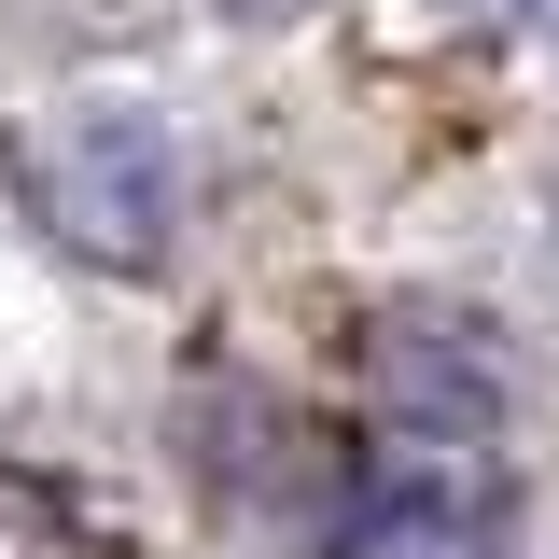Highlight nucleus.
<instances>
[{
    "label": "nucleus",
    "instance_id": "7ed1b4c3",
    "mask_svg": "<svg viewBox=\"0 0 559 559\" xmlns=\"http://www.w3.org/2000/svg\"><path fill=\"white\" fill-rule=\"evenodd\" d=\"M518 14H532V0H518Z\"/></svg>",
    "mask_w": 559,
    "mask_h": 559
},
{
    "label": "nucleus",
    "instance_id": "f257e3e1",
    "mask_svg": "<svg viewBox=\"0 0 559 559\" xmlns=\"http://www.w3.org/2000/svg\"><path fill=\"white\" fill-rule=\"evenodd\" d=\"M14 197H28V224H57V252L154 280L182 238V140L140 98H70L43 127H14Z\"/></svg>",
    "mask_w": 559,
    "mask_h": 559
},
{
    "label": "nucleus",
    "instance_id": "f03ea898",
    "mask_svg": "<svg viewBox=\"0 0 559 559\" xmlns=\"http://www.w3.org/2000/svg\"><path fill=\"white\" fill-rule=\"evenodd\" d=\"M462 448H476V433H406V448H378L364 489H349V518H336V559H503V503H489V476Z\"/></svg>",
    "mask_w": 559,
    "mask_h": 559
}]
</instances>
